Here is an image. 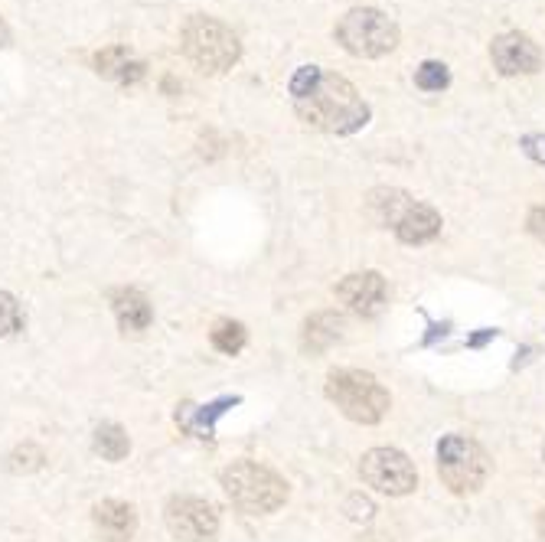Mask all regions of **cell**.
<instances>
[{
	"label": "cell",
	"mask_w": 545,
	"mask_h": 542,
	"mask_svg": "<svg viewBox=\"0 0 545 542\" xmlns=\"http://www.w3.org/2000/svg\"><path fill=\"white\" fill-rule=\"evenodd\" d=\"M294 112L304 125L327 134H353L369 121V105L363 102V95L337 72H320L311 89L294 98Z\"/></svg>",
	"instance_id": "1"
},
{
	"label": "cell",
	"mask_w": 545,
	"mask_h": 542,
	"mask_svg": "<svg viewBox=\"0 0 545 542\" xmlns=\"http://www.w3.org/2000/svg\"><path fill=\"white\" fill-rule=\"evenodd\" d=\"M180 46H183V56L200 72H206V76H222V72H229L242 56V43L239 36L232 33V27L206 14H193L183 23Z\"/></svg>",
	"instance_id": "2"
},
{
	"label": "cell",
	"mask_w": 545,
	"mask_h": 542,
	"mask_svg": "<svg viewBox=\"0 0 545 542\" xmlns=\"http://www.w3.org/2000/svg\"><path fill=\"white\" fill-rule=\"evenodd\" d=\"M226 497L239 507L242 513L252 516H268L281 510L288 503V484L278 477L271 467L255 464V461H235L219 474Z\"/></svg>",
	"instance_id": "3"
},
{
	"label": "cell",
	"mask_w": 545,
	"mask_h": 542,
	"mask_svg": "<svg viewBox=\"0 0 545 542\" xmlns=\"http://www.w3.org/2000/svg\"><path fill=\"white\" fill-rule=\"evenodd\" d=\"M376 223L392 226V232L405 245H425L441 232V216L435 206L412 200L405 190H376L369 196Z\"/></svg>",
	"instance_id": "4"
},
{
	"label": "cell",
	"mask_w": 545,
	"mask_h": 542,
	"mask_svg": "<svg viewBox=\"0 0 545 542\" xmlns=\"http://www.w3.org/2000/svg\"><path fill=\"white\" fill-rule=\"evenodd\" d=\"M327 399L356 425H376L389 412V392L363 369H333L327 376Z\"/></svg>",
	"instance_id": "5"
},
{
	"label": "cell",
	"mask_w": 545,
	"mask_h": 542,
	"mask_svg": "<svg viewBox=\"0 0 545 542\" xmlns=\"http://www.w3.org/2000/svg\"><path fill=\"white\" fill-rule=\"evenodd\" d=\"M337 43L356 59H379L389 56L399 46V27L389 14L376 7H353L333 27Z\"/></svg>",
	"instance_id": "6"
},
{
	"label": "cell",
	"mask_w": 545,
	"mask_h": 542,
	"mask_svg": "<svg viewBox=\"0 0 545 542\" xmlns=\"http://www.w3.org/2000/svg\"><path fill=\"white\" fill-rule=\"evenodd\" d=\"M438 474L454 494H477L490 477V458L474 438L444 435L438 445Z\"/></svg>",
	"instance_id": "7"
},
{
	"label": "cell",
	"mask_w": 545,
	"mask_h": 542,
	"mask_svg": "<svg viewBox=\"0 0 545 542\" xmlns=\"http://www.w3.org/2000/svg\"><path fill=\"white\" fill-rule=\"evenodd\" d=\"M359 474L373 490L389 497H405L418 487V471L415 464L408 461V454L395 451V448H373L363 454L359 461Z\"/></svg>",
	"instance_id": "8"
},
{
	"label": "cell",
	"mask_w": 545,
	"mask_h": 542,
	"mask_svg": "<svg viewBox=\"0 0 545 542\" xmlns=\"http://www.w3.org/2000/svg\"><path fill=\"white\" fill-rule=\"evenodd\" d=\"M164 523L170 536L180 542H213L219 536V513L203 497H170Z\"/></svg>",
	"instance_id": "9"
},
{
	"label": "cell",
	"mask_w": 545,
	"mask_h": 542,
	"mask_svg": "<svg viewBox=\"0 0 545 542\" xmlns=\"http://www.w3.org/2000/svg\"><path fill=\"white\" fill-rule=\"evenodd\" d=\"M490 59L500 76H532V72L542 69L539 43L532 40L529 33H519V30L500 33L497 40L490 43Z\"/></svg>",
	"instance_id": "10"
},
{
	"label": "cell",
	"mask_w": 545,
	"mask_h": 542,
	"mask_svg": "<svg viewBox=\"0 0 545 542\" xmlns=\"http://www.w3.org/2000/svg\"><path fill=\"white\" fill-rule=\"evenodd\" d=\"M337 298L356 317H379L389 301V288L379 271H356V275H346L337 285Z\"/></svg>",
	"instance_id": "11"
},
{
	"label": "cell",
	"mask_w": 545,
	"mask_h": 542,
	"mask_svg": "<svg viewBox=\"0 0 545 542\" xmlns=\"http://www.w3.org/2000/svg\"><path fill=\"white\" fill-rule=\"evenodd\" d=\"M92 66L98 76H105L118 85H138L147 76V66L141 56H134L128 46H105L92 56Z\"/></svg>",
	"instance_id": "12"
},
{
	"label": "cell",
	"mask_w": 545,
	"mask_h": 542,
	"mask_svg": "<svg viewBox=\"0 0 545 542\" xmlns=\"http://www.w3.org/2000/svg\"><path fill=\"white\" fill-rule=\"evenodd\" d=\"M92 520L105 542H131L138 533V513L125 500H102L95 503Z\"/></svg>",
	"instance_id": "13"
},
{
	"label": "cell",
	"mask_w": 545,
	"mask_h": 542,
	"mask_svg": "<svg viewBox=\"0 0 545 542\" xmlns=\"http://www.w3.org/2000/svg\"><path fill=\"white\" fill-rule=\"evenodd\" d=\"M111 311H115L118 327L125 330V334H141V330L151 327V320H154V304L138 288L111 291Z\"/></svg>",
	"instance_id": "14"
},
{
	"label": "cell",
	"mask_w": 545,
	"mask_h": 542,
	"mask_svg": "<svg viewBox=\"0 0 545 542\" xmlns=\"http://www.w3.org/2000/svg\"><path fill=\"white\" fill-rule=\"evenodd\" d=\"M343 337H346V317L337 311H320V314L304 320L301 350L307 356H324L333 343H340Z\"/></svg>",
	"instance_id": "15"
},
{
	"label": "cell",
	"mask_w": 545,
	"mask_h": 542,
	"mask_svg": "<svg viewBox=\"0 0 545 542\" xmlns=\"http://www.w3.org/2000/svg\"><path fill=\"white\" fill-rule=\"evenodd\" d=\"M239 399H219L213 405H193V402H183L180 409H177V425L180 428H187L190 435L196 438H213V422L229 409V405H235Z\"/></svg>",
	"instance_id": "16"
},
{
	"label": "cell",
	"mask_w": 545,
	"mask_h": 542,
	"mask_svg": "<svg viewBox=\"0 0 545 542\" xmlns=\"http://www.w3.org/2000/svg\"><path fill=\"white\" fill-rule=\"evenodd\" d=\"M92 448H95V454H98V458H102V461L118 464V461H125V458H128V451H131V438H128V431L121 428V425L108 422V425H98V428H95Z\"/></svg>",
	"instance_id": "17"
},
{
	"label": "cell",
	"mask_w": 545,
	"mask_h": 542,
	"mask_svg": "<svg viewBox=\"0 0 545 542\" xmlns=\"http://www.w3.org/2000/svg\"><path fill=\"white\" fill-rule=\"evenodd\" d=\"M209 340H213V347L219 353L235 356V353L245 350V343H249V334H245V327L239 324V320H219V324L213 327V334H209Z\"/></svg>",
	"instance_id": "18"
},
{
	"label": "cell",
	"mask_w": 545,
	"mask_h": 542,
	"mask_svg": "<svg viewBox=\"0 0 545 542\" xmlns=\"http://www.w3.org/2000/svg\"><path fill=\"white\" fill-rule=\"evenodd\" d=\"M415 85L421 92H444L451 85V69L438 63V59H425V63L415 69Z\"/></svg>",
	"instance_id": "19"
},
{
	"label": "cell",
	"mask_w": 545,
	"mask_h": 542,
	"mask_svg": "<svg viewBox=\"0 0 545 542\" xmlns=\"http://www.w3.org/2000/svg\"><path fill=\"white\" fill-rule=\"evenodd\" d=\"M23 330V307L10 291H0V337H14Z\"/></svg>",
	"instance_id": "20"
},
{
	"label": "cell",
	"mask_w": 545,
	"mask_h": 542,
	"mask_svg": "<svg viewBox=\"0 0 545 542\" xmlns=\"http://www.w3.org/2000/svg\"><path fill=\"white\" fill-rule=\"evenodd\" d=\"M43 464H46V454L40 445H33V441H27V445H20L14 454H10V471H17V474L40 471Z\"/></svg>",
	"instance_id": "21"
},
{
	"label": "cell",
	"mask_w": 545,
	"mask_h": 542,
	"mask_svg": "<svg viewBox=\"0 0 545 542\" xmlns=\"http://www.w3.org/2000/svg\"><path fill=\"white\" fill-rule=\"evenodd\" d=\"M519 147H523V154L536 160V164H545V134H526V138L519 141Z\"/></svg>",
	"instance_id": "22"
},
{
	"label": "cell",
	"mask_w": 545,
	"mask_h": 542,
	"mask_svg": "<svg viewBox=\"0 0 545 542\" xmlns=\"http://www.w3.org/2000/svg\"><path fill=\"white\" fill-rule=\"evenodd\" d=\"M529 229H532V236H536L539 242H545V203L529 213Z\"/></svg>",
	"instance_id": "23"
},
{
	"label": "cell",
	"mask_w": 545,
	"mask_h": 542,
	"mask_svg": "<svg viewBox=\"0 0 545 542\" xmlns=\"http://www.w3.org/2000/svg\"><path fill=\"white\" fill-rule=\"evenodd\" d=\"M10 43V27L4 23V17H0V49H4Z\"/></svg>",
	"instance_id": "24"
},
{
	"label": "cell",
	"mask_w": 545,
	"mask_h": 542,
	"mask_svg": "<svg viewBox=\"0 0 545 542\" xmlns=\"http://www.w3.org/2000/svg\"><path fill=\"white\" fill-rule=\"evenodd\" d=\"M539 529H542V539H545V510H542V520H539Z\"/></svg>",
	"instance_id": "25"
},
{
	"label": "cell",
	"mask_w": 545,
	"mask_h": 542,
	"mask_svg": "<svg viewBox=\"0 0 545 542\" xmlns=\"http://www.w3.org/2000/svg\"><path fill=\"white\" fill-rule=\"evenodd\" d=\"M542 458H545V445H542Z\"/></svg>",
	"instance_id": "26"
}]
</instances>
